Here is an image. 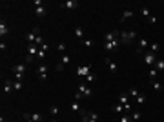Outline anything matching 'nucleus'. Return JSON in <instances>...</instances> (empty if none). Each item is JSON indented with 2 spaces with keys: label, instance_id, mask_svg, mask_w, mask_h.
I'll return each instance as SVG.
<instances>
[{
  "label": "nucleus",
  "instance_id": "1",
  "mask_svg": "<svg viewBox=\"0 0 164 122\" xmlns=\"http://www.w3.org/2000/svg\"><path fill=\"white\" fill-rule=\"evenodd\" d=\"M137 38V31H120V44H131Z\"/></svg>",
  "mask_w": 164,
  "mask_h": 122
},
{
  "label": "nucleus",
  "instance_id": "2",
  "mask_svg": "<svg viewBox=\"0 0 164 122\" xmlns=\"http://www.w3.org/2000/svg\"><path fill=\"white\" fill-rule=\"evenodd\" d=\"M80 115H82V122H99V113L97 111H86V110H82Z\"/></svg>",
  "mask_w": 164,
  "mask_h": 122
},
{
  "label": "nucleus",
  "instance_id": "3",
  "mask_svg": "<svg viewBox=\"0 0 164 122\" xmlns=\"http://www.w3.org/2000/svg\"><path fill=\"white\" fill-rule=\"evenodd\" d=\"M148 47H150V42H148L146 38H142V37H141V38H139V46L135 47V53H137L139 57H144V53H146V49H148Z\"/></svg>",
  "mask_w": 164,
  "mask_h": 122
},
{
  "label": "nucleus",
  "instance_id": "4",
  "mask_svg": "<svg viewBox=\"0 0 164 122\" xmlns=\"http://www.w3.org/2000/svg\"><path fill=\"white\" fill-rule=\"evenodd\" d=\"M142 60H144V64H148L150 68H153V66H155V62H157L159 58H157V55H155V53L146 51V53H144V57H142Z\"/></svg>",
  "mask_w": 164,
  "mask_h": 122
},
{
  "label": "nucleus",
  "instance_id": "5",
  "mask_svg": "<svg viewBox=\"0 0 164 122\" xmlns=\"http://www.w3.org/2000/svg\"><path fill=\"white\" fill-rule=\"evenodd\" d=\"M77 91L79 93H82L84 95V99H89L91 95H93V91H91V88H89V84H79V88H77Z\"/></svg>",
  "mask_w": 164,
  "mask_h": 122
},
{
  "label": "nucleus",
  "instance_id": "6",
  "mask_svg": "<svg viewBox=\"0 0 164 122\" xmlns=\"http://www.w3.org/2000/svg\"><path fill=\"white\" fill-rule=\"evenodd\" d=\"M24 119H31L33 122H42V120H44V113H40V111H33V113H24Z\"/></svg>",
  "mask_w": 164,
  "mask_h": 122
},
{
  "label": "nucleus",
  "instance_id": "7",
  "mask_svg": "<svg viewBox=\"0 0 164 122\" xmlns=\"http://www.w3.org/2000/svg\"><path fill=\"white\" fill-rule=\"evenodd\" d=\"M37 75H38V80L40 82H46V78H47V66L46 64H40L38 69H37Z\"/></svg>",
  "mask_w": 164,
  "mask_h": 122
},
{
  "label": "nucleus",
  "instance_id": "8",
  "mask_svg": "<svg viewBox=\"0 0 164 122\" xmlns=\"http://www.w3.org/2000/svg\"><path fill=\"white\" fill-rule=\"evenodd\" d=\"M38 35H40V29H38V27H33V31L26 35V42H27V44H35V40H37Z\"/></svg>",
  "mask_w": 164,
  "mask_h": 122
},
{
  "label": "nucleus",
  "instance_id": "9",
  "mask_svg": "<svg viewBox=\"0 0 164 122\" xmlns=\"http://www.w3.org/2000/svg\"><path fill=\"white\" fill-rule=\"evenodd\" d=\"M117 40H120V31H117V29L104 37V42H117Z\"/></svg>",
  "mask_w": 164,
  "mask_h": 122
},
{
  "label": "nucleus",
  "instance_id": "10",
  "mask_svg": "<svg viewBox=\"0 0 164 122\" xmlns=\"http://www.w3.org/2000/svg\"><path fill=\"white\" fill-rule=\"evenodd\" d=\"M80 4L77 0H66V2H60V7L62 9H77Z\"/></svg>",
  "mask_w": 164,
  "mask_h": 122
},
{
  "label": "nucleus",
  "instance_id": "11",
  "mask_svg": "<svg viewBox=\"0 0 164 122\" xmlns=\"http://www.w3.org/2000/svg\"><path fill=\"white\" fill-rule=\"evenodd\" d=\"M11 73H13V75H16V73L27 75V64H16V66H13V68H11Z\"/></svg>",
  "mask_w": 164,
  "mask_h": 122
},
{
  "label": "nucleus",
  "instance_id": "12",
  "mask_svg": "<svg viewBox=\"0 0 164 122\" xmlns=\"http://www.w3.org/2000/svg\"><path fill=\"white\" fill-rule=\"evenodd\" d=\"M38 49H40V47H38L37 44H27V46H26V51H27V55H31V57H37V55H38Z\"/></svg>",
  "mask_w": 164,
  "mask_h": 122
},
{
  "label": "nucleus",
  "instance_id": "13",
  "mask_svg": "<svg viewBox=\"0 0 164 122\" xmlns=\"http://www.w3.org/2000/svg\"><path fill=\"white\" fill-rule=\"evenodd\" d=\"M7 35H9V27H7L5 20H0V37H2V40H4V37H7Z\"/></svg>",
  "mask_w": 164,
  "mask_h": 122
},
{
  "label": "nucleus",
  "instance_id": "14",
  "mask_svg": "<svg viewBox=\"0 0 164 122\" xmlns=\"http://www.w3.org/2000/svg\"><path fill=\"white\" fill-rule=\"evenodd\" d=\"M119 46H120V40H117V42H104V49L106 51H115Z\"/></svg>",
  "mask_w": 164,
  "mask_h": 122
},
{
  "label": "nucleus",
  "instance_id": "15",
  "mask_svg": "<svg viewBox=\"0 0 164 122\" xmlns=\"http://www.w3.org/2000/svg\"><path fill=\"white\" fill-rule=\"evenodd\" d=\"M13 78H5V84H4V95H9L13 91Z\"/></svg>",
  "mask_w": 164,
  "mask_h": 122
},
{
  "label": "nucleus",
  "instance_id": "16",
  "mask_svg": "<svg viewBox=\"0 0 164 122\" xmlns=\"http://www.w3.org/2000/svg\"><path fill=\"white\" fill-rule=\"evenodd\" d=\"M91 73V69L88 68V66H80V68H77V75L79 77H88Z\"/></svg>",
  "mask_w": 164,
  "mask_h": 122
},
{
  "label": "nucleus",
  "instance_id": "17",
  "mask_svg": "<svg viewBox=\"0 0 164 122\" xmlns=\"http://www.w3.org/2000/svg\"><path fill=\"white\" fill-rule=\"evenodd\" d=\"M35 15H37L38 18H44V16L47 15V9H46V5H40V7H35Z\"/></svg>",
  "mask_w": 164,
  "mask_h": 122
},
{
  "label": "nucleus",
  "instance_id": "18",
  "mask_svg": "<svg viewBox=\"0 0 164 122\" xmlns=\"http://www.w3.org/2000/svg\"><path fill=\"white\" fill-rule=\"evenodd\" d=\"M104 62L108 64V68H110V71H111V73H117V71H119V69H117V64H115L110 57H106V58H104Z\"/></svg>",
  "mask_w": 164,
  "mask_h": 122
},
{
  "label": "nucleus",
  "instance_id": "19",
  "mask_svg": "<svg viewBox=\"0 0 164 122\" xmlns=\"http://www.w3.org/2000/svg\"><path fill=\"white\" fill-rule=\"evenodd\" d=\"M111 111H113L115 115H122V113H126V111H124V106H122V104H119V102L111 106Z\"/></svg>",
  "mask_w": 164,
  "mask_h": 122
},
{
  "label": "nucleus",
  "instance_id": "20",
  "mask_svg": "<svg viewBox=\"0 0 164 122\" xmlns=\"http://www.w3.org/2000/svg\"><path fill=\"white\" fill-rule=\"evenodd\" d=\"M69 111H71V113H77V111L80 113V111H82V108H80L79 100H73V102H71V106H69Z\"/></svg>",
  "mask_w": 164,
  "mask_h": 122
},
{
  "label": "nucleus",
  "instance_id": "21",
  "mask_svg": "<svg viewBox=\"0 0 164 122\" xmlns=\"http://www.w3.org/2000/svg\"><path fill=\"white\" fill-rule=\"evenodd\" d=\"M152 86H153V89L157 91V93H161L164 89V84L162 82H159V80H152Z\"/></svg>",
  "mask_w": 164,
  "mask_h": 122
},
{
  "label": "nucleus",
  "instance_id": "22",
  "mask_svg": "<svg viewBox=\"0 0 164 122\" xmlns=\"http://www.w3.org/2000/svg\"><path fill=\"white\" fill-rule=\"evenodd\" d=\"M130 16H133V11L126 7V9H124V13H122V16H120V22H126V20L130 18Z\"/></svg>",
  "mask_w": 164,
  "mask_h": 122
},
{
  "label": "nucleus",
  "instance_id": "23",
  "mask_svg": "<svg viewBox=\"0 0 164 122\" xmlns=\"http://www.w3.org/2000/svg\"><path fill=\"white\" fill-rule=\"evenodd\" d=\"M119 104H122V106L130 104V95H128V93H122V95L119 97Z\"/></svg>",
  "mask_w": 164,
  "mask_h": 122
},
{
  "label": "nucleus",
  "instance_id": "24",
  "mask_svg": "<svg viewBox=\"0 0 164 122\" xmlns=\"http://www.w3.org/2000/svg\"><path fill=\"white\" fill-rule=\"evenodd\" d=\"M150 51L157 55V53L161 51V44H159V42H152V44H150Z\"/></svg>",
  "mask_w": 164,
  "mask_h": 122
},
{
  "label": "nucleus",
  "instance_id": "25",
  "mask_svg": "<svg viewBox=\"0 0 164 122\" xmlns=\"http://www.w3.org/2000/svg\"><path fill=\"white\" fill-rule=\"evenodd\" d=\"M130 115H131V122H137V120H141V117H142V113H141L139 110H135V111H131Z\"/></svg>",
  "mask_w": 164,
  "mask_h": 122
},
{
  "label": "nucleus",
  "instance_id": "26",
  "mask_svg": "<svg viewBox=\"0 0 164 122\" xmlns=\"http://www.w3.org/2000/svg\"><path fill=\"white\" fill-rule=\"evenodd\" d=\"M13 88H15V91H22L24 82H22V80H15V78H13Z\"/></svg>",
  "mask_w": 164,
  "mask_h": 122
},
{
  "label": "nucleus",
  "instance_id": "27",
  "mask_svg": "<svg viewBox=\"0 0 164 122\" xmlns=\"http://www.w3.org/2000/svg\"><path fill=\"white\" fill-rule=\"evenodd\" d=\"M55 49H57L60 55H64V53H66V44H64V42H58V44L55 46Z\"/></svg>",
  "mask_w": 164,
  "mask_h": 122
},
{
  "label": "nucleus",
  "instance_id": "28",
  "mask_svg": "<svg viewBox=\"0 0 164 122\" xmlns=\"http://www.w3.org/2000/svg\"><path fill=\"white\" fill-rule=\"evenodd\" d=\"M84 78H86V84H91V82H95V80H97V73H93V71H91V73H89L88 77H84Z\"/></svg>",
  "mask_w": 164,
  "mask_h": 122
},
{
  "label": "nucleus",
  "instance_id": "29",
  "mask_svg": "<svg viewBox=\"0 0 164 122\" xmlns=\"http://www.w3.org/2000/svg\"><path fill=\"white\" fill-rule=\"evenodd\" d=\"M75 35H77V38H84V29L80 26H77L75 27Z\"/></svg>",
  "mask_w": 164,
  "mask_h": 122
},
{
  "label": "nucleus",
  "instance_id": "30",
  "mask_svg": "<svg viewBox=\"0 0 164 122\" xmlns=\"http://www.w3.org/2000/svg\"><path fill=\"white\" fill-rule=\"evenodd\" d=\"M44 57H46V51H44V49H38V55H37V62H38V64H42Z\"/></svg>",
  "mask_w": 164,
  "mask_h": 122
},
{
  "label": "nucleus",
  "instance_id": "31",
  "mask_svg": "<svg viewBox=\"0 0 164 122\" xmlns=\"http://www.w3.org/2000/svg\"><path fill=\"white\" fill-rule=\"evenodd\" d=\"M157 77H159V71L155 68H150V78L152 80H157Z\"/></svg>",
  "mask_w": 164,
  "mask_h": 122
},
{
  "label": "nucleus",
  "instance_id": "32",
  "mask_svg": "<svg viewBox=\"0 0 164 122\" xmlns=\"http://www.w3.org/2000/svg\"><path fill=\"white\" fill-rule=\"evenodd\" d=\"M141 13H142V16H144L146 20L152 16V13H150V9H148V7H141Z\"/></svg>",
  "mask_w": 164,
  "mask_h": 122
},
{
  "label": "nucleus",
  "instance_id": "33",
  "mask_svg": "<svg viewBox=\"0 0 164 122\" xmlns=\"http://www.w3.org/2000/svg\"><path fill=\"white\" fill-rule=\"evenodd\" d=\"M128 95L137 99V97H139V89H137V88H130V89H128Z\"/></svg>",
  "mask_w": 164,
  "mask_h": 122
},
{
  "label": "nucleus",
  "instance_id": "34",
  "mask_svg": "<svg viewBox=\"0 0 164 122\" xmlns=\"http://www.w3.org/2000/svg\"><path fill=\"white\" fill-rule=\"evenodd\" d=\"M157 71H164V60H157L155 62V66H153Z\"/></svg>",
  "mask_w": 164,
  "mask_h": 122
},
{
  "label": "nucleus",
  "instance_id": "35",
  "mask_svg": "<svg viewBox=\"0 0 164 122\" xmlns=\"http://www.w3.org/2000/svg\"><path fill=\"white\" fill-rule=\"evenodd\" d=\"M120 122H131V115L130 113H122L120 115Z\"/></svg>",
  "mask_w": 164,
  "mask_h": 122
},
{
  "label": "nucleus",
  "instance_id": "36",
  "mask_svg": "<svg viewBox=\"0 0 164 122\" xmlns=\"http://www.w3.org/2000/svg\"><path fill=\"white\" fill-rule=\"evenodd\" d=\"M69 60H71V57H69V55H66V53L60 57V62H62V64H69Z\"/></svg>",
  "mask_w": 164,
  "mask_h": 122
},
{
  "label": "nucleus",
  "instance_id": "37",
  "mask_svg": "<svg viewBox=\"0 0 164 122\" xmlns=\"http://www.w3.org/2000/svg\"><path fill=\"white\" fill-rule=\"evenodd\" d=\"M135 100H137V104H139V106H142V104H144V102H146V97H144V95H141V93H139V97H137V99H135Z\"/></svg>",
  "mask_w": 164,
  "mask_h": 122
},
{
  "label": "nucleus",
  "instance_id": "38",
  "mask_svg": "<svg viewBox=\"0 0 164 122\" xmlns=\"http://www.w3.org/2000/svg\"><path fill=\"white\" fill-rule=\"evenodd\" d=\"M44 42H46V40H44V37H42V35H38V37H37V40H35V44H37L38 47H40V46H42Z\"/></svg>",
  "mask_w": 164,
  "mask_h": 122
},
{
  "label": "nucleus",
  "instance_id": "39",
  "mask_svg": "<svg viewBox=\"0 0 164 122\" xmlns=\"http://www.w3.org/2000/svg\"><path fill=\"white\" fill-rule=\"evenodd\" d=\"M84 46H86V47H93V46H95V42H93L91 38H84Z\"/></svg>",
  "mask_w": 164,
  "mask_h": 122
},
{
  "label": "nucleus",
  "instance_id": "40",
  "mask_svg": "<svg viewBox=\"0 0 164 122\" xmlns=\"http://www.w3.org/2000/svg\"><path fill=\"white\" fill-rule=\"evenodd\" d=\"M49 113H51L53 117H57V115H58V108H57V106H49Z\"/></svg>",
  "mask_w": 164,
  "mask_h": 122
},
{
  "label": "nucleus",
  "instance_id": "41",
  "mask_svg": "<svg viewBox=\"0 0 164 122\" xmlns=\"http://www.w3.org/2000/svg\"><path fill=\"white\" fill-rule=\"evenodd\" d=\"M37 60V57H31V55H26V64H33Z\"/></svg>",
  "mask_w": 164,
  "mask_h": 122
},
{
  "label": "nucleus",
  "instance_id": "42",
  "mask_svg": "<svg viewBox=\"0 0 164 122\" xmlns=\"http://www.w3.org/2000/svg\"><path fill=\"white\" fill-rule=\"evenodd\" d=\"M33 5H35V7H40V5H44V2H42V0H35Z\"/></svg>",
  "mask_w": 164,
  "mask_h": 122
},
{
  "label": "nucleus",
  "instance_id": "43",
  "mask_svg": "<svg viewBox=\"0 0 164 122\" xmlns=\"http://www.w3.org/2000/svg\"><path fill=\"white\" fill-rule=\"evenodd\" d=\"M148 22H150V24H157V16H153V15H152V16L148 18Z\"/></svg>",
  "mask_w": 164,
  "mask_h": 122
},
{
  "label": "nucleus",
  "instance_id": "44",
  "mask_svg": "<svg viewBox=\"0 0 164 122\" xmlns=\"http://www.w3.org/2000/svg\"><path fill=\"white\" fill-rule=\"evenodd\" d=\"M55 69H57V71H58V73H60V71H62V69H64V64H62V62H58V64H57V68H55Z\"/></svg>",
  "mask_w": 164,
  "mask_h": 122
},
{
  "label": "nucleus",
  "instance_id": "45",
  "mask_svg": "<svg viewBox=\"0 0 164 122\" xmlns=\"http://www.w3.org/2000/svg\"><path fill=\"white\" fill-rule=\"evenodd\" d=\"M82 99H84V95H82V93H79V91H77V93H75V100H82Z\"/></svg>",
  "mask_w": 164,
  "mask_h": 122
},
{
  "label": "nucleus",
  "instance_id": "46",
  "mask_svg": "<svg viewBox=\"0 0 164 122\" xmlns=\"http://www.w3.org/2000/svg\"><path fill=\"white\" fill-rule=\"evenodd\" d=\"M40 49H44V51H47V49H49V44H47V42H44V44L40 46Z\"/></svg>",
  "mask_w": 164,
  "mask_h": 122
},
{
  "label": "nucleus",
  "instance_id": "47",
  "mask_svg": "<svg viewBox=\"0 0 164 122\" xmlns=\"http://www.w3.org/2000/svg\"><path fill=\"white\" fill-rule=\"evenodd\" d=\"M0 49H2V51H5V49H7V46H5V42H4V40L0 42Z\"/></svg>",
  "mask_w": 164,
  "mask_h": 122
},
{
  "label": "nucleus",
  "instance_id": "48",
  "mask_svg": "<svg viewBox=\"0 0 164 122\" xmlns=\"http://www.w3.org/2000/svg\"><path fill=\"white\" fill-rule=\"evenodd\" d=\"M24 120H26V122H33V120H31V119H24Z\"/></svg>",
  "mask_w": 164,
  "mask_h": 122
},
{
  "label": "nucleus",
  "instance_id": "49",
  "mask_svg": "<svg viewBox=\"0 0 164 122\" xmlns=\"http://www.w3.org/2000/svg\"><path fill=\"white\" fill-rule=\"evenodd\" d=\"M51 122H57V120H55V119H53V120H51Z\"/></svg>",
  "mask_w": 164,
  "mask_h": 122
}]
</instances>
